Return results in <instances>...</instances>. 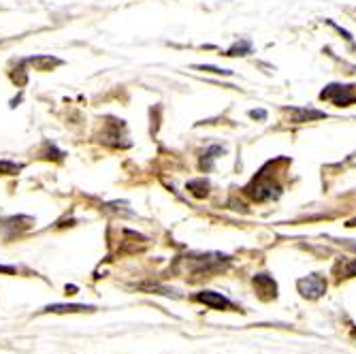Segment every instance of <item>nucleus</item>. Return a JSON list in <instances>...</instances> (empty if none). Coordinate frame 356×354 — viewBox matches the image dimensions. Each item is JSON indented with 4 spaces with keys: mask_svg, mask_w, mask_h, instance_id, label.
I'll return each instance as SVG.
<instances>
[{
    "mask_svg": "<svg viewBox=\"0 0 356 354\" xmlns=\"http://www.w3.org/2000/svg\"><path fill=\"white\" fill-rule=\"evenodd\" d=\"M322 101H331L337 107H348L350 103L356 101V86H329L325 92L320 94Z\"/></svg>",
    "mask_w": 356,
    "mask_h": 354,
    "instance_id": "obj_1",
    "label": "nucleus"
},
{
    "mask_svg": "<svg viewBox=\"0 0 356 354\" xmlns=\"http://www.w3.org/2000/svg\"><path fill=\"white\" fill-rule=\"evenodd\" d=\"M188 190L192 192V195H197V197H207V192H209V182L207 179H192L188 182Z\"/></svg>",
    "mask_w": 356,
    "mask_h": 354,
    "instance_id": "obj_7",
    "label": "nucleus"
},
{
    "mask_svg": "<svg viewBox=\"0 0 356 354\" xmlns=\"http://www.w3.org/2000/svg\"><path fill=\"white\" fill-rule=\"evenodd\" d=\"M88 309H94L92 305H49L45 307V312H56V314H62V312H88Z\"/></svg>",
    "mask_w": 356,
    "mask_h": 354,
    "instance_id": "obj_8",
    "label": "nucleus"
},
{
    "mask_svg": "<svg viewBox=\"0 0 356 354\" xmlns=\"http://www.w3.org/2000/svg\"><path fill=\"white\" fill-rule=\"evenodd\" d=\"M299 291L305 295V297H309V299H316V297H320L322 293L327 291V282L322 280L320 275H307V277H303V280H299Z\"/></svg>",
    "mask_w": 356,
    "mask_h": 354,
    "instance_id": "obj_2",
    "label": "nucleus"
},
{
    "mask_svg": "<svg viewBox=\"0 0 356 354\" xmlns=\"http://www.w3.org/2000/svg\"><path fill=\"white\" fill-rule=\"evenodd\" d=\"M28 64H32L37 71H51L58 64H62V60L54 58V56H35V58H28Z\"/></svg>",
    "mask_w": 356,
    "mask_h": 354,
    "instance_id": "obj_6",
    "label": "nucleus"
},
{
    "mask_svg": "<svg viewBox=\"0 0 356 354\" xmlns=\"http://www.w3.org/2000/svg\"><path fill=\"white\" fill-rule=\"evenodd\" d=\"M288 118H290V122H295V124H303V122H312V120H322V118H327V113H325V111H318V109L295 107V109H288Z\"/></svg>",
    "mask_w": 356,
    "mask_h": 354,
    "instance_id": "obj_4",
    "label": "nucleus"
},
{
    "mask_svg": "<svg viewBox=\"0 0 356 354\" xmlns=\"http://www.w3.org/2000/svg\"><path fill=\"white\" fill-rule=\"evenodd\" d=\"M348 271H350V273H356V263H352V265L348 267Z\"/></svg>",
    "mask_w": 356,
    "mask_h": 354,
    "instance_id": "obj_13",
    "label": "nucleus"
},
{
    "mask_svg": "<svg viewBox=\"0 0 356 354\" xmlns=\"http://www.w3.org/2000/svg\"><path fill=\"white\" fill-rule=\"evenodd\" d=\"M273 190H277L271 182H265V179H254V184L248 188V195L252 197V199H256V201H267V199H271V197H275L277 192H273Z\"/></svg>",
    "mask_w": 356,
    "mask_h": 354,
    "instance_id": "obj_3",
    "label": "nucleus"
},
{
    "mask_svg": "<svg viewBox=\"0 0 356 354\" xmlns=\"http://www.w3.org/2000/svg\"><path fill=\"white\" fill-rule=\"evenodd\" d=\"M252 118H265V111H250Z\"/></svg>",
    "mask_w": 356,
    "mask_h": 354,
    "instance_id": "obj_12",
    "label": "nucleus"
},
{
    "mask_svg": "<svg viewBox=\"0 0 356 354\" xmlns=\"http://www.w3.org/2000/svg\"><path fill=\"white\" fill-rule=\"evenodd\" d=\"M22 171V165H15V163H7V160H0V173L5 175H15Z\"/></svg>",
    "mask_w": 356,
    "mask_h": 354,
    "instance_id": "obj_9",
    "label": "nucleus"
},
{
    "mask_svg": "<svg viewBox=\"0 0 356 354\" xmlns=\"http://www.w3.org/2000/svg\"><path fill=\"white\" fill-rule=\"evenodd\" d=\"M197 69H201V71H209V73H224V75H229V71H222V69H216V67H197Z\"/></svg>",
    "mask_w": 356,
    "mask_h": 354,
    "instance_id": "obj_11",
    "label": "nucleus"
},
{
    "mask_svg": "<svg viewBox=\"0 0 356 354\" xmlns=\"http://www.w3.org/2000/svg\"><path fill=\"white\" fill-rule=\"evenodd\" d=\"M197 301H201V303H205V305H209V307H213V309H222V307H229V305H231L229 299H224L222 295L211 293V291L199 293V295H197Z\"/></svg>",
    "mask_w": 356,
    "mask_h": 354,
    "instance_id": "obj_5",
    "label": "nucleus"
},
{
    "mask_svg": "<svg viewBox=\"0 0 356 354\" xmlns=\"http://www.w3.org/2000/svg\"><path fill=\"white\" fill-rule=\"evenodd\" d=\"M241 51H250V43H237L233 49H229V54H226V56H243Z\"/></svg>",
    "mask_w": 356,
    "mask_h": 354,
    "instance_id": "obj_10",
    "label": "nucleus"
}]
</instances>
